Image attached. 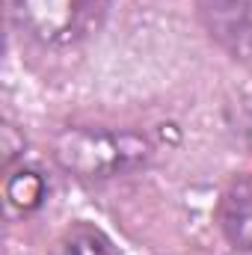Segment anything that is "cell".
Instances as JSON below:
<instances>
[{
  "label": "cell",
  "instance_id": "cell-1",
  "mask_svg": "<svg viewBox=\"0 0 252 255\" xmlns=\"http://www.w3.org/2000/svg\"><path fill=\"white\" fill-rule=\"evenodd\" d=\"M54 157L77 178H113L148 163L151 145L133 130L65 128L54 139Z\"/></svg>",
  "mask_w": 252,
  "mask_h": 255
},
{
  "label": "cell",
  "instance_id": "cell-2",
  "mask_svg": "<svg viewBox=\"0 0 252 255\" xmlns=\"http://www.w3.org/2000/svg\"><path fill=\"white\" fill-rule=\"evenodd\" d=\"M110 0H12L15 27L45 48H68L101 30Z\"/></svg>",
  "mask_w": 252,
  "mask_h": 255
},
{
  "label": "cell",
  "instance_id": "cell-3",
  "mask_svg": "<svg viewBox=\"0 0 252 255\" xmlns=\"http://www.w3.org/2000/svg\"><path fill=\"white\" fill-rule=\"evenodd\" d=\"M199 15L235 57L252 54V0H199Z\"/></svg>",
  "mask_w": 252,
  "mask_h": 255
},
{
  "label": "cell",
  "instance_id": "cell-4",
  "mask_svg": "<svg viewBox=\"0 0 252 255\" xmlns=\"http://www.w3.org/2000/svg\"><path fill=\"white\" fill-rule=\"evenodd\" d=\"M220 220L232 247L252 253V178H241L226 190Z\"/></svg>",
  "mask_w": 252,
  "mask_h": 255
},
{
  "label": "cell",
  "instance_id": "cell-5",
  "mask_svg": "<svg viewBox=\"0 0 252 255\" xmlns=\"http://www.w3.org/2000/svg\"><path fill=\"white\" fill-rule=\"evenodd\" d=\"M45 193H48L45 178L36 169H15L6 178V202L21 214H30L36 208H42Z\"/></svg>",
  "mask_w": 252,
  "mask_h": 255
},
{
  "label": "cell",
  "instance_id": "cell-6",
  "mask_svg": "<svg viewBox=\"0 0 252 255\" xmlns=\"http://www.w3.org/2000/svg\"><path fill=\"white\" fill-rule=\"evenodd\" d=\"M51 255H119V253L113 250V244L98 229L77 226V229H71L63 241L54 247Z\"/></svg>",
  "mask_w": 252,
  "mask_h": 255
},
{
  "label": "cell",
  "instance_id": "cell-7",
  "mask_svg": "<svg viewBox=\"0 0 252 255\" xmlns=\"http://www.w3.org/2000/svg\"><path fill=\"white\" fill-rule=\"evenodd\" d=\"M18 151H24V139L15 142V128L3 125V157H6V163H12Z\"/></svg>",
  "mask_w": 252,
  "mask_h": 255
}]
</instances>
